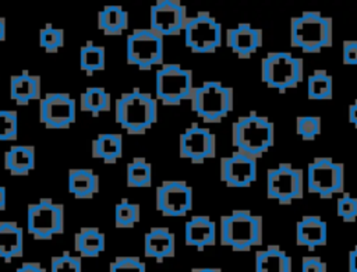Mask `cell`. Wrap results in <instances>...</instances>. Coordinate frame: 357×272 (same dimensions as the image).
Returning a JSON list of instances; mask_svg holds the SVG:
<instances>
[{"mask_svg": "<svg viewBox=\"0 0 357 272\" xmlns=\"http://www.w3.org/2000/svg\"><path fill=\"white\" fill-rule=\"evenodd\" d=\"M333 81L326 70L317 68L307 78V98L310 100H331Z\"/></svg>", "mask_w": 357, "mask_h": 272, "instance_id": "4dcf8cb0", "label": "cell"}, {"mask_svg": "<svg viewBox=\"0 0 357 272\" xmlns=\"http://www.w3.org/2000/svg\"><path fill=\"white\" fill-rule=\"evenodd\" d=\"M185 7L178 0H159L151 7V29L162 36H176L187 22Z\"/></svg>", "mask_w": 357, "mask_h": 272, "instance_id": "e0dca14e", "label": "cell"}, {"mask_svg": "<svg viewBox=\"0 0 357 272\" xmlns=\"http://www.w3.org/2000/svg\"><path fill=\"white\" fill-rule=\"evenodd\" d=\"M77 117L75 100L66 92L46 93L39 102V119L47 128H68Z\"/></svg>", "mask_w": 357, "mask_h": 272, "instance_id": "5bb4252c", "label": "cell"}, {"mask_svg": "<svg viewBox=\"0 0 357 272\" xmlns=\"http://www.w3.org/2000/svg\"><path fill=\"white\" fill-rule=\"evenodd\" d=\"M349 121L357 128V99L349 106Z\"/></svg>", "mask_w": 357, "mask_h": 272, "instance_id": "f6af8a7d", "label": "cell"}, {"mask_svg": "<svg viewBox=\"0 0 357 272\" xmlns=\"http://www.w3.org/2000/svg\"><path fill=\"white\" fill-rule=\"evenodd\" d=\"M109 272H146L145 264L132 255L116 257L109 266Z\"/></svg>", "mask_w": 357, "mask_h": 272, "instance_id": "ab89813d", "label": "cell"}, {"mask_svg": "<svg viewBox=\"0 0 357 272\" xmlns=\"http://www.w3.org/2000/svg\"><path fill=\"white\" fill-rule=\"evenodd\" d=\"M275 124L265 116L250 112L231 124V144L236 151L259 159L273 146Z\"/></svg>", "mask_w": 357, "mask_h": 272, "instance_id": "7a4b0ae2", "label": "cell"}, {"mask_svg": "<svg viewBox=\"0 0 357 272\" xmlns=\"http://www.w3.org/2000/svg\"><path fill=\"white\" fill-rule=\"evenodd\" d=\"M126 181L128 187H149L152 184V165L145 158H132L126 167Z\"/></svg>", "mask_w": 357, "mask_h": 272, "instance_id": "d6a6232c", "label": "cell"}, {"mask_svg": "<svg viewBox=\"0 0 357 272\" xmlns=\"http://www.w3.org/2000/svg\"><path fill=\"white\" fill-rule=\"evenodd\" d=\"M342 61L344 66H357V40L342 42Z\"/></svg>", "mask_w": 357, "mask_h": 272, "instance_id": "b9f144b4", "label": "cell"}, {"mask_svg": "<svg viewBox=\"0 0 357 272\" xmlns=\"http://www.w3.org/2000/svg\"><path fill=\"white\" fill-rule=\"evenodd\" d=\"M106 66V49L88 40L79 47V68L88 75L102 71Z\"/></svg>", "mask_w": 357, "mask_h": 272, "instance_id": "1f68e13d", "label": "cell"}, {"mask_svg": "<svg viewBox=\"0 0 357 272\" xmlns=\"http://www.w3.org/2000/svg\"><path fill=\"white\" fill-rule=\"evenodd\" d=\"M328 223L318 215H304L296 223V244L315 250L326 244Z\"/></svg>", "mask_w": 357, "mask_h": 272, "instance_id": "d6986e66", "label": "cell"}, {"mask_svg": "<svg viewBox=\"0 0 357 272\" xmlns=\"http://www.w3.org/2000/svg\"><path fill=\"white\" fill-rule=\"evenodd\" d=\"M216 153V137L212 131L198 124L185 128L178 137V155L194 165L212 159Z\"/></svg>", "mask_w": 357, "mask_h": 272, "instance_id": "9a60e30c", "label": "cell"}, {"mask_svg": "<svg viewBox=\"0 0 357 272\" xmlns=\"http://www.w3.org/2000/svg\"><path fill=\"white\" fill-rule=\"evenodd\" d=\"M301 272H328L326 262L315 255L301 258Z\"/></svg>", "mask_w": 357, "mask_h": 272, "instance_id": "60d3db41", "label": "cell"}, {"mask_svg": "<svg viewBox=\"0 0 357 272\" xmlns=\"http://www.w3.org/2000/svg\"><path fill=\"white\" fill-rule=\"evenodd\" d=\"M255 272H293L291 258L279 245L271 244L255 252Z\"/></svg>", "mask_w": 357, "mask_h": 272, "instance_id": "d4e9b609", "label": "cell"}, {"mask_svg": "<svg viewBox=\"0 0 357 272\" xmlns=\"http://www.w3.org/2000/svg\"><path fill=\"white\" fill-rule=\"evenodd\" d=\"M349 272H357V245L349 252Z\"/></svg>", "mask_w": 357, "mask_h": 272, "instance_id": "ee69618b", "label": "cell"}, {"mask_svg": "<svg viewBox=\"0 0 357 272\" xmlns=\"http://www.w3.org/2000/svg\"><path fill=\"white\" fill-rule=\"evenodd\" d=\"M192 71L183 68L177 63L163 64L155 75V96L163 105L176 106L185 99H191Z\"/></svg>", "mask_w": 357, "mask_h": 272, "instance_id": "52a82bcc", "label": "cell"}, {"mask_svg": "<svg viewBox=\"0 0 357 272\" xmlns=\"http://www.w3.org/2000/svg\"><path fill=\"white\" fill-rule=\"evenodd\" d=\"M116 123L128 134H145L158 120L156 98L134 88L119 96L114 106Z\"/></svg>", "mask_w": 357, "mask_h": 272, "instance_id": "6da1fadb", "label": "cell"}, {"mask_svg": "<svg viewBox=\"0 0 357 272\" xmlns=\"http://www.w3.org/2000/svg\"><path fill=\"white\" fill-rule=\"evenodd\" d=\"M98 27L105 35H121L128 27V13L120 6H106L98 13Z\"/></svg>", "mask_w": 357, "mask_h": 272, "instance_id": "f1b7e54d", "label": "cell"}, {"mask_svg": "<svg viewBox=\"0 0 357 272\" xmlns=\"http://www.w3.org/2000/svg\"><path fill=\"white\" fill-rule=\"evenodd\" d=\"M64 45V29L54 28L50 24L39 31V46L47 53H56Z\"/></svg>", "mask_w": 357, "mask_h": 272, "instance_id": "e575fe53", "label": "cell"}, {"mask_svg": "<svg viewBox=\"0 0 357 272\" xmlns=\"http://www.w3.org/2000/svg\"><path fill=\"white\" fill-rule=\"evenodd\" d=\"M226 45L237 57L250 59L264 45L262 29L248 22H240L226 31Z\"/></svg>", "mask_w": 357, "mask_h": 272, "instance_id": "ac0fdd59", "label": "cell"}, {"mask_svg": "<svg viewBox=\"0 0 357 272\" xmlns=\"http://www.w3.org/2000/svg\"><path fill=\"white\" fill-rule=\"evenodd\" d=\"M219 240L222 245L243 252L262 244V216L247 209H236L220 216Z\"/></svg>", "mask_w": 357, "mask_h": 272, "instance_id": "3957f363", "label": "cell"}, {"mask_svg": "<svg viewBox=\"0 0 357 272\" xmlns=\"http://www.w3.org/2000/svg\"><path fill=\"white\" fill-rule=\"evenodd\" d=\"M176 237L169 227H151L144 236V254L155 261H163L174 257Z\"/></svg>", "mask_w": 357, "mask_h": 272, "instance_id": "ffe728a7", "label": "cell"}, {"mask_svg": "<svg viewBox=\"0 0 357 272\" xmlns=\"http://www.w3.org/2000/svg\"><path fill=\"white\" fill-rule=\"evenodd\" d=\"M155 205L163 216H185L192 208V190L183 180H166L156 187Z\"/></svg>", "mask_w": 357, "mask_h": 272, "instance_id": "4fadbf2b", "label": "cell"}, {"mask_svg": "<svg viewBox=\"0 0 357 272\" xmlns=\"http://www.w3.org/2000/svg\"><path fill=\"white\" fill-rule=\"evenodd\" d=\"M106 247L105 234L98 227H81L74 236V250L84 258L99 257Z\"/></svg>", "mask_w": 357, "mask_h": 272, "instance_id": "83f0119b", "label": "cell"}, {"mask_svg": "<svg viewBox=\"0 0 357 272\" xmlns=\"http://www.w3.org/2000/svg\"><path fill=\"white\" fill-rule=\"evenodd\" d=\"M191 272H222L220 268H192Z\"/></svg>", "mask_w": 357, "mask_h": 272, "instance_id": "c3c4849f", "label": "cell"}, {"mask_svg": "<svg viewBox=\"0 0 357 272\" xmlns=\"http://www.w3.org/2000/svg\"><path fill=\"white\" fill-rule=\"evenodd\" d=\"M67 190L77 199H89L99 192V176L92 169H70Z\"/></svg>", "mask_w": 357, "mask_h": 272, "instance_id": "603a6c76", "label": "cell"}, {"mask_svg": "<svg viewBox=\"0 0 357 272\" xmlns=\"http://www.w3.org/2000/svg\"><path fill=\"white\" fill-rule=\"evenodd\" d=\"M296 133L304 141L315 139L321 133L319 116H298L296 119Z\"/></svg>", "mask_w": 357, "mask_h": 272, "instance_id": "d590c367", "label": "cell"}, {"mask_svg": "<svg viewBox=\"0 0 357 272\" xmlns=\"http://www.w3.org/2000/svg\"><path fill=\"white\" fill-rule=\"evenodd\" d=\"M257 159L244 152L236 151L230 156H225L220 159V180L227 187H250L257 180Z\"/></svg>", "mask_w": 357, "mask_h": 272, "instance_id": "2e32d148", "label": "cell"}, {"mask_svg": "<svg viewBox=\"0 0 357 272\" xmlns=\"http://www.w3.org/2000/svg\"><path fill=\"white\" fill-rule=\"evenodd\" d=\"M35 167V148L32 145H13L4 152V169L11 176H28Z\"/></svg>", "mask_w": 357, "mask_h": 272, "instance_id": "484cf974", "label": "cell"}, {"mask_svg": "<svg viewBox=\"0 0 357 272\" xmlns=\"http://www.w3.org/2000/svg\"><path fill=\"white\" fill-rule=\"evenodd\" d=\"M183 32L185 47L192 53H213L222 46V25L206 11L188 17Z\"/></svg>", "mask_w": 357, "mask_h": 272, "instance_id": "30bf717a", "label": "cell"}, {"mask_svg": "<svg viewBox=\"0 0 357 272\" xmlns=\"http://www.w3.org/2000/svg\"><path fill=\"white\" fill-rule=\"evenodd\" d=\"M336 213L346 223L356 222L357 220V197L351 194H343L340 198H337Z\"/></svg>", "mask_w": 357, "mask_h": 272, "instance_id": "f35d334b", "label": "cell"}, {"mask_svg": "<svg viewBox=\"0 0 357 272\" xmlns=\"http://www.w3.org/2000/svg\"><path fill=\"white\" fill-rule=\"evenodd\" d=\"M141 218V208L135 202H130L128 199L123 198L114 206V225L116 227L127 229L134 227Z\"/></svg>", "mask_w": 357, "mask_h": 272, "instance_id": "836d02e7", "label": "cell"}, {"mask_svg": "<svg viewBox=\"0 0 357 272\" xmlns=\"http://www.w3.org/2000/svg\"><path fill=\"white\" fill-rule=\"evenodd\" d=\"M184 240L190 247L204 250L216 243V225L205 215H195L184 225Z\"/></svg>", "mask_w": 357, "mask_h": 272, "instance_id": "44dd1931", "label": "cell"}, {"mask_svg": "<svg viewBox=\"0 0 357 272\" xmlns=\"http://www.w3.org/2000/svg\"><path fill=\"white\" fill-rule=\"evenodd\" d=\"M163 36L151 28L134 29L126 42L127 63L139 70H151L163 63Z\"/></svg>", "mask_w": 357, "mask_h": 272, "instance_id": "9c48e42d", "label": "cell"}, {"mask_svg": "<svg viewBox=\"0 0 357 272\" xmlns=\"http://www.w3.org/2000/svg\"><path fill=\"white\" fill-rule=\"evenodd\" d=\"M304 78V61L290 52H269L261 60V80L272 89L284 93L297 88Z\"/></svg>", "mask_w": 357, "mask_h": 272, "instance_id": "8992f818", "label": "cell"}, {"mask_svg": "<svg viewBox=\"0 0 357 272\" xmlns=\"http://www.w3.org/2000/svg\"><path fill=\"white\" fill-rule=\"evenodd\" d=\"M304 195V174L290 163L266 170V197L280 205H290Z\"/></svg>", "mask_w": 357, "mask_h": 272, "instance_id": "8fae6325", "label": "cell"}, {"mask_svg": "<svg viewBox=\"0 0 357 272\" xmlns=\"http://www.w3.org/2000/svg\"><path fill=\"white\" fill-rule=\"evenodd\" d=\"M112 106V95L102 86H89L79 96V107L92 116L109 112Z\"/></svg>", "mask_w": 357, "mask_h": 272, "instance_id": "f546056e", "label": "cell"}, {"mask_svg": "<svg viewBox=\"0 0 357 272\" xmlns=\"http://www.w3.org/2000/svg\"><path fill=\"white\" fill-rule=\"evenodd\" d=\"M15 272H47V271H46L45 266H42L40 262H33V261H31V262H24V264H21V265L15 269Z\"/></svg>", "mask_w": 357, "mask_h": 272, "instance_id": "7bdbcfd3", "label": "cell"}, {"mask_svg": "<svg viewBox=\"0 0 357 272\" xmlns=\"http://www.w3.org/2000/svg\"><path fill=\"white\" fill-rule=\"evenodd\" d=\"M50 272H82L81 257L64 251L50 258Z\"/></svg>", "mask_w": 357, "mask_h": 272, "instance_id": "8d00e7d4", "label": "cell"}, {"mask_svg": "<svg viewBox=\"0 0 357 272\" xmlns=\"http://www.w3.org/2000/svg\"><path fill=\"white\" fill-rule=\"evenodd\" d=\"M40 77L22 70L10 77V98L18 106H26L40 98Z\"/></svg>", "mask_w": 357, "mask_h": 272, "instance_id": "7402d4cb", "label": "cell"}, {"mask_svg": "<svg viewBox=\"0 0 357 272\" xmlns=\"http://www.w3.org/2000/svg\"><path fill=\"white\" fill-rule=\"evenodd\" d=\"M6 204H7V192L4 186H1L0 183V211L6 209Z\"/></svg>", "mask_w": 357, "mask_h": 272, "instance_id": "bcb514c9", "label": "cell"}, {"mask_svg": "<svg viewBox=\"0 0 357 272\" xmlns=\"http://www.w3.org/2000/svg\"><path fill=\"white\" fill-rule=\"evenodd\" d=\"M24 232L15 222H0V259L10 262L14 258L22 257Z\"/></svg>", "mask_w": 357, "mask_h": 272, "instance_id": "cb8c5ba5", "label": "cell"}, {"mask_svg": "<svg viewBox=\"0 0 357 272\" xmlns=\"http://www.w3.org/2000/svg\"><path fill=\"white\" fill-rule=\"evenodd\" d=\"M6 39V20L0 17V42Z\"/></svg>", "mask_w": 357, "mask_h": 272, "instance_id": "7dc6e473", "label": "cell"}, {"mask_svg": "<svg viewBox=\"0 0 357 272\" xmlns=\"http://www.w3.org/2000/svg\"><path fill=\"white\" fill-rule=\"evenodd\" d=\"M307 190L329 199L344 190V167L329 156H317L307 166Z\"/></svg>", "mask_w": 357, "mask_h": 272, "instance_id": "ba28073f", "label": "cell"}, {"mask_svg": "<svg viewBox=\"0 0 357 272\" xmlns=\"http://www.w3.org/2000/svg\"><path fill=\"white\" fill-rule=\"evenodd\" d=\"M28 232L36 240H50L64 232V205L40 198L28 205L26 213Z\"/></svg>", "mask_w": 357, "mask_h": 272, "instance_id": "7c38bea8", "label": "cell"}, {"mask_svg": "<svg viewBox=\"0 0 357 272\" xmlns=\"http://www.w3.org/2000/svg\"><path fill=\"white\" fill-rule=\"evenodd\" d=\"M91 155L95 159L103 160L106 165L116 163L123 156L121 134L103 133L99 134L91 144Z\"/></svg>", "mask_w": 357, "mask_h": 272, "instance_id": "4316f807", "label": "cell"}, {"mask_svg": "<svg viewBox=\"0 0 357 272\" xmlns=\"http://www.w3.org/2000/svg\"><path fill=\"white\" fill-rule=\"evenodd\" d=\"M18 137V114L15 110H0V141H13Z\"/></svg>", "mask_w": 357, "mask_h": 272, "instance_id": "74e56055", "label": "cell"}, {"mask_svg": "<svg viewBox=\"0 0 357 272\" xmlns=\"http://www.w3.org/2000/svg\"><path fill=\"white\" fill-rule=\"evenodd\" d=\"M333 39L332 18L319 11H304L290 20V45L304 53H319L331 47Z\"/></svg>", "mask_w": 357, "mask_h": 272, "instance_id": "277c9868", "label": "cell"}, {"mask_svg": "<svg viewBox=\"0 0 357 272\" xmlns=\"http://www.w3.org/2000/svg\"><path fill=\"white\" fill-rule=\"evenodd\" d=\"M191 109L205 123H220L234 106V92L219 81H205L191 95Z\"/></svg>", "mask_w": 357, "mask_h": 272, "instance_id": "5b68a950", "label": "cell"}]
</instances>
